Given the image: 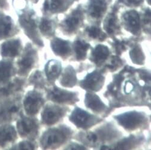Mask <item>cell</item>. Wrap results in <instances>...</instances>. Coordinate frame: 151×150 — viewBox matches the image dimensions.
Returning a JSON list of instances; mask_svg holds the SVG:
<instances>
[{
	"instance_id": "obj_1",
	"label": "cell",
	"mask_w": 151,
	"mask_h": 150,
	"mask_svg": "<svg viewBox=\"0 0 151 150\" xmlns=\"http://www.w3.org/2000/svg\"><path fill=\"white\" fill-rule=\"evenodd\" d=\"M22 93L0 99V124L16 121L23 112Z\"/></svg>"
},
{
	"instance_id": "obj_2",
	"label": "cell",
	"mask_w": 151,
	"mask_h": 150,
	"mask_svg": "<svg viewBox=\"0 0 151 150\" xmlns=\"http://www.w3.org/2000/svg\"><path fill=\"white\" fill-rule=\"evenodd\" d=\"M16 11L18 16L19 24L25 35L35 44L40 47L43 46V42L37 32L34 12L28 7L18 10L16 9Z\"/></svg>"
},
{
	"instance_id": "obj_3",
	"label": "cell",
	"mask_w": 151,
	"mask_h": 150,
	"mask_svg": "<svg viewBox=\"0 0 151 150\" xmlns=\"http://www.w3.org/2000/svg\"><path fill=\"white\" fill-rule=\"evenodd\" d=\"M37 59V51L31 43H27L15 62L18 76L22 77H27L34 67Z\"/></svg>"
},
{
	"instance_id": "obj_4",
	"label": "cell",
	"mask_w": 151,
	"mask_h": 150,
	"mask_svg": "<svg viewBox=\"0 0 151 150\" xmlns=\"http://www.w3.org/2000/svg\"><path fill=\"white\" fill-rule=\"evenodd\" d=\"M70 130L66 127L50 129L43 134L40 144L43 149L55 148L64 144L68 138Z\"/></svg>"
},
{
	"instance_id": "obj_5",
	"label": "cell",
	"mask_w": 151,
	"mask_h": 150,
	"mask_svg": "<svg viewBox=\"0 0 151 150\" xmlns=\"http://www.w3.org/2000/svg\"><path fill=\"white\" fill-rule=\"evenodd\" d=\"M16 121V129L20 137L31 141L37 137L39 129L37 120L32 116H25L22 112Z\"/></svg>"
},
{
	"instance_id": "obj_6",
	"label": "cell",
	"mask_w": 151,
	"mask_h": 150,
	"mask_svg": "<svg viewBox=\"0 0 151 150\" xmlns=\"http://www.w3.org/2000/svg\"><path fill=\"white\" fill-rule=\"evenodd\" d=\"M118 123L128 130H134L146 121V115L142 112L129 111L115 116Z\"/></svg>"
},
{
	"instance_id": "obj_7",
	"label": "cell",
	"mask_w": 151,
	"mask_h": 150,
	"mask_svg": "<svg viewBox=\"0 0 151 150\" xmlns=\"http://www.w3.org/2000/svg\"><path fill=\"white\" fill-rule=\"evenodd\" d=\"M44 102L41 93L33 90L26 93L22 99V106L26 114L32 117L39 112Z\"/></svg>"
},
{
	"instance_id": "obj_8",
	"label": "cell",
	"mask_w": 151,
	"mask_h": 150,
	"mask_svg": "<svg viewBox=\"0 0 151 150\" xmlns=\"http://www.w3.org/2000/svg\"><path fill=\"white\" fill-rule=\"evenodd\" d=\"M69 120L78 128L85 129L89 128L101 121V119L99 117L78 107L73 110Z\"/></svg>"
},
{
	"instance_id": "obj_9",
	"label": "cell",
	"mask_w": 151,
	"mask_h": 150,
	"mask_svg": "<svg viewBox=\"0 0 151 150\" xmlns=\"http://www.w3.org/2000/svg\"><path fill=\"white\" fill-rule=\"evenodd\" d=\"M23 50L22 41L19 38H10L0 44V56L2 58L14 59Z\"/></svg>"
},
{
	"instance_id": "obj_10",
	"label": "cell",
	"mask_w": 151,
	"mask_h": 150,
	"mask_svg": "<svg viewBox=\"0 0 151 150\" xmlns=\"http://www.w3.org/2000/svg\"><path fill=\"white\" fill-rule=\"evenodd\" d=\"M19 32L13 18L0 10V42L12 38Z\"/></svg>"
},
{
	"instance_id": "obj_11",
	"label": "cell",
	"mask_w": 151,
	"mask_h": 150,
	"mask_svg": "<svg viewBox=\"0 0 151 150\" xmlns=\"http://www.w3.org/2000/svg\"><path fill=\"white\" fill-rule=\"evenodd\" d=\"M26 81L24 77H13L7 83L0 86V99L22 93Z\"/></svg>"
},
{
	"instance_id": "obj_12",
	"label": "cell",
	"mask_w": 151,
	"mask_h": 150,
	"mask_svg": "<svg viewBox=\"0 0 151 150\" xmlns=\"http://www.w3.org/2000/svg\"><path fill=\"white\" fill-rule=\"evenodd\" d=\"M47 98L53 102L59 104H73L79 101L75 92L70 91L54 86L48 90Z\"/></svg>"
},
{
	"instance_id": "obj_13",
	"label": "cell",
	"mask_w": 151,
	"mask_h": 150,
	"mask_svg": "<svg viewBox=\"0 0 151 150\" xmlns=\"http://www.w3.org/2000/svg\"><path fill=\"white\" fill-rule=\"evenodd\" d=\"M18 139L16 127L12 123L0 124V149H9Z\"/></svg>"
},
{
	"instance_id": "obj_14",
	"label": "cell",
	"mask_w": 151,
	"mask_h": 150,
	"mask_svg": "<svg viewBox=\"0 0 151 150\" xmlns=\"http://www.w3.org/2000/svg\"><path fill=\"white\" fill-rule=\"evenodd\" d=\"M104 83V77L97 71H94L88 74L86 77L80 81L81 86L85 90L91 91L100 90Z\"/></svg>"
},
{
	"instance_id": "obj_15",
	"label": "cell",
	"mask_w": 151,
	"mask_h": 150,
	"mask_svg": "<svg viewBox=\"0 0 151 150\" xmlns=\"http://www.w3.org/2000/svg\"><path fill=\"white\" fill-rule=\"evenodd\" d=\"M17 74L14 59L2 58L0 60V86L9 82Z\"/></svg>"
},
{
	"instance_id": "obj_16",
	"label": "cell",
	"mask_w": 151,
	"mask_h": 150,
	"mask_svg": "<svg viewBox=\"0 0 151 150\" xmlns=\"http://www.w3.org/2000/svg\"><path fill=\"white\" fill-rule=\"evenodd\" d=\"M64 114V109L55 105H47L42 114V122L46 125L54 124L57 123Z\"/></svg>"
},
{
	"instance_id": "obj_17",
	"label": "cell",
	"mask_w": 151,
	"mask_h": 150,
	"mask_svg": "<svg viewBox=\"0 0 151 150\" xmlns=\"http://www.w3.org/2000/svg\"><path fill=\"white\" fill-rule=\"evenodd\" d=\"M123 21L125 28L134 35H138L140 30V20L139 13L134 11H129L123 15Z\"/></svg>"
},
{
	"instance_id": "obj_18",
	"label": "cell",
	"mask_w": 151,
	"mask_h": 150,
	"mask_svg": "<svg viewBox=\"0 0 151 150\" xmlns=\"http://www.w3.org/2000/svg\"><path fill=\"white\" fill-rule=\"evenodd\" d=\"M51 48L55 54L62 58H67L71 53V43L58 38L54 39L50 43Z\"/></svg>"
},
{
	"instance_id": "obj_19",
	"label": "cell",
	"mask_w": 151,
	"mask_h": 150,
	"mask_svg": "<svg viewBox=\"0 0 151 150\" xmlns=\"http://www.w3.org/2000/svg\"><path fill=\"white\" fill-rule=\"evenodd\" d=\"M84 102L87 108L97 113H102L107 109L106 105L100 98L97 95L91 92L86 93Z\"/></svg>"
},
{
	"instance_id": "obj_20",
	"label": "cell",
	"mask_w": 151,
	"mask_h": 150,
	"mask_svg": "<svg viewBox=\"0 0 151 150\" xmlns=\"http://www.w3.org/2000/svg\"><path fill=\"white\" fill-rule=\"evenodd\" d=\"M109 55V48L104 45L99 44L92 51L89 59L97 66H100L108 58Z\"/></svg>"
},
{
	"instance_id": "obj_21",
	"label": "cell",
	"mask_w": 151,
	"mask_h": 150,
	"mask_svg": "<svg viewBox=\"0 0 151 150\" xmlns=\"http://www.w3.org/2000/svg\"><path fill=\"white\" fill-rule=\"evenodd\" d=\"M107 9V3L105 0H89L88 13L89 15L96 19L102 17Z\"/></svg>"
},
{
	"instance_id": "obj_22",
	"label": "cell",
	"mask_w": 151,
	"mask_h": 150,
	"mask_svg": "<svg viewBox=\"0 0 151 150\" xmlns=\"http://www.w3.org/2000/svg\"><path fill=\"white\" fill-rule=\"evenodd\" d=\"M45 69L47 80L50 83H53L61 72V64L56 60H50L46 64Z\"/></svg>"
},
{
	"instance_id": "obj_23",
	"label": "cell",
	"mask_w": 151,
	"mask_h": 150,
	"mask_svg": "<svg viewBox=\"0 0 151 150\" xmlns=\"http://www.w3.org/2000/svg\"><path fill=\"white\" fill-rule=\"evenodd\" d=\"M83 16L80 11H76L65 21L64 27L68 32L76 31L82 23Z\"/></svg>"
},
{
	"instance_id": "obj_24",
	"label": "cell",
	"mask_w": 151,
	"mask_h": 150,
	"mask_svg": "<svg viewBox=\"0 0 151 150\" xmlns=\"http://www.w3.org/2000/svg\"><path fill=\"white\" fill-rule=\"evenodd\" d=\"M71 3V0H47L45 9L52 13H60L65 10Z\"/></svg>"
},
{
	"instance_id": "obj_25",
	"label": "cell",
	"mask_w": 151,
	"mask_h": 150,
	"mask_svg": "<svg viewBox=\"0 0 151 150\" xmlns=\"http://www.w3.org/2000/svg\"><path fill=\"white\" fill-rule=\"evenodd\" d=\"M76 81L77 79L75 70L71 66H67L62 75L60 83L64 87H71L76 84Z\"/></svg>"
},
{
	"instance_id": "obj_26",
	"label": "cell",
	"mask_w": 151,
	"mask_h": 150,
	"mask_svg": "<svg viewBox=\"0 0 151 150\" xmlns=\"http://www.w3.org/2000/svg\"><path fill=\"white\" fill-rule=\"evenodd\" d=\"M73 49L76 53V58L78 61H83L86 58L88 50L90 44L82 40H76L73 43Z\"/></svg>"
},
{
	"instance_id": "obj_27",
	"label": "cell",
	"mask_w": 151,
	"mask_h": 150,
	"mask_svg": "<svg viewBox=\"0 0 151 150\" xmlns=\"http://www.w3.org/2000/svg\"><path fill=\"white\" fill-rule=\"evenodd\" d=\"M104 28L109 34H113L118 31L119 26L115 14L112 13L108 15L104 22Z\"/></svg>"
},
{
	"instance_id": "obj_28",
	"label": "cell",
	"mask_w": 151,
	"mask_h": 150,
	"mask_svg": "<svg viewBox=\"0 0 151 150\" xmlns=\"http://www.w3.org/2000/svg\"><path fill=\"white\" fill-rule=\"evenodd\" d=\"M28 83L34 86L35 88L43 87L45 86V80L42 73L39 70L34 71L29 77Z\"/></svg>"
},
{
	"instance_id": "obj_29",
	"label": "cell",
	"mask_w": 151,
	"mask_h": 150,
	"mask_svg": "<svg viewBox=\"0 0 151 150\" xmlns=\"http://www.w3.org/2000/svg\"><path fill=\"white\" fill-rule=\"evenodd\" d=\"M131 59L134 64L142 65L145 61V55L140 46L134 47L130 51Z\"/></svg>"
},
{
	"instance_id": "obj_30",
	"label": "cell",
	"mask_w": 151,
	"mask_h": 150,
	"mask_svg": "<svg viewBox=\"0 0 151 150\" xmlns=\"http://www.w3.org/2000/svg\"><path fill=\"white\" fill-rule=\"evenodd\" d=\"M86 32L88 36L91 38L98 40L100 41H103L106 39V35L101 30L96 26H90L86 28Z\"/></svg>"
},
{
	"instance_id": "obj_31",
	"label": "cell",
	"mask_w": 151,
	"mask_h": 150,
	"mask_svg": "<svg viewBox=\"0 0 151 150\" xmlns=\"http://www.w3.org/2000/svg\"><path fill=\"white\" fill-rule=\"evenodd\" d=\"M40 31L46 36H52L54 34L52 22L46 19H43L39 25Z\"/></svg>"
},
{
	"instance_id": "obj_32",
	"label": "cell",
	"mask_w": 151,
	"mask_h": 150,
	"mask_svg": "<svg viewBox=\"0 0 151 150\" xmlns=\"http://www.w3.org/2000/svg\"><path fill=\"white\" fill-rule=\"evenodd\" d=\"M35 147L36 146L33 142V141L27 139L13 144L9 149H35Z\"/></svg>"
},
{
	"instance_id": "obj_33",
	"label": "cell",
	"mask_w": 151,
	"mask_h": 150,
	"mask_svg": "<svg viewBox=\"0 0 151 150\" xmlns=\"http://www.w3.org/2000/svg\"><path fill=\"white\" fill-rule=\"evenodd\" d=\"M122 65V61L118 56H113L110 63L107 65V68L111 71H115L121 66Z\"/></svg>"
},
{
	"instance_id": "obj_34",
	"label": "cell",
	"mask_w": 151,
	"mask_h": 150,
	"mask_svg": "<svg viewBox=\"0 0 151 150\" xmlns=\"http://www.w3.org/2000/svg\"><path fill=\"white\" fill-rule=\"evenodd\" d=\"M114 46L115 48L116 52L118 54H121V53L124 51L126 48L124 44V42L119 41H116L114 42Z\"/></svg>"
},
{
	"instance_id": "obj_35",
	"label": "cell",
	"mask_w": 151,
	"mask_h": 150,
	"mask_svg": "<svg viewBox=\"0 0 151 150\" xmlns=\"http://www.w3.org/2000/svg\"><path fill=\"white\" fill-rule=\"evenodd\" d=\"M10 9L8 0H0V10L7 11Z\"/></svg>"
},
{
	"instance_id": "obj_36",
	"label": "cell",
	"mask_w": 151,
	"mask_h": 150,
	"mask_svg": "<svg viewBox=\"0 0 151 150\" xmlns=\"http://www.w3.org/2000/svg\"><path fill=\"white\" fill-rule=\"evenodd\" d=\"M65 149H86V148L78 144H71Z\"/></svg>"
},
{
	"instance_id": "obj_37",
	"label": "cell",
	"mask_w": 151,
	"mask_h": 150,
	"mask_svg": "<svg viewBox=\"0 0 151 150\" xmlns=\"http://www.w3.org/2000/svg\"><path fill=\"white\" fill-rule=\"evenodd\" d=\"M145 22L146 24H149L150 22V11L148 10L146 11L145 16Z\"/></svg>"
},
{
	"instance_id": "obj_38",
	"label": "cell",
	"mask_w": 151,
	"mask_h": 150,
	"mask_svg": "<svg viewBox=\"0 0 151 150\" xmlns=\"http://www.w3.org/2000/svg\"><path fill=\"white\" fill-rule=\"evenodd\" d=\"M141 0H128L127 2L128 4L131 5H137L140 4Z\"/></svg>"
}]
</instances>
